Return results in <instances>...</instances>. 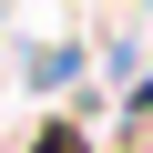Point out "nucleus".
I'll use <instances>...</instances> for the list:
<instances>
[{
    "instance_id": "obj_1",
    "label": "nucleus",
    "mask_w": 153,
    "mask_h": 153,
    "mask_svg": "<svg viewBox=\"0 0 153 153\" xmlns=\"http://www.w3.org/2000/svg\"><path fill=\"white\" fill-rule=\"evenodd\" d=\"M41 153H82V143H71V133H51V143H41Z\"/></svg>"
}]
</instances>
